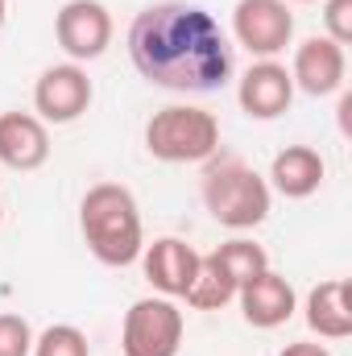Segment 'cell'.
Segmentation results:
<instances>
[{"instance_id":"obj_8","label":"cell","mask_w":352,"mask_h":356,"mask_svg":"<svg viewBox=\"0 0 352 356\" xmlns=\"http://www.w3.org/2000/svg\"><path fill=\"white\" fill-rule=\"evenodd\" d=\"M91 79L79 63H63V67H46L38 88H33V108L42 124H71L91 108Z\"/></svg>"},{"instance_id":"obj_19","label":"cell","mask_w":352,"mask_h":356,"mask_svg":"<svg viewBox=\"0 0 352 356\" xmlns=\"http://www.w3.org/2000/svg\"><path fill=\"white\" fill-rule=\"evenodd\" d=\"M0 356H33V327L21 315H0Z\"/></svg>"},{"instance_id":"obj_15","label":"cell","mask_w":352,"mask_h":356,"mask_svg":"<svg viewBox=\"0 0 352 356\" xmlns=\"http://www.w3.org/2000/svg\"><path fill=\"white\" fill-rule=\"evenodd\" d=\"M269 178H273V191L286 195V199H307L323 186V158L311 149V145H286L273 166H269Z\"/></svg>"},{"instance_id":"obj_23","label":"cell","mask_w":352,"mask_h":356,"mask_svg":"<svg viewBox=\"0 0 352 356\" xmlns=\"http://www.w3.org/2000/svg\"><path fill=\"white\" fill-rule=\"evenodd\" d=\"M298 4H311V0H298Z\"/></svg>"},{"instance_id":"obj_9","label":"cell","mask_w":352,"mask_h":356,"mask_svg":"<svg viewBox=\"0 0 352 356\" xmlns=\"http://www.w3.org/2000/svg\"><path fill=\"white\" fill-rule=\"evenodd\" d=\"M141 269H145V282L162 298H182L199 273V253L178 236H162L141 249Z\"/></svg>"},{"instance_id":"obj_22","label":"cell","mask_w":352,"mask_h":356,"mask_svg":"<svg viewBox=\"0 0 352 356\" xmlns=\"http://www.w3.org/2000/svg\"><path fill=\"white\" fill-rule=\"evenodd\" d=\"M4 17H8V0H0V33H4Z\"/></svg>"},{"instance_id":"obj_24","label":"cell","mask_w":352,"mask_h":356,"mask_svg":"<svg viewBox=\"0 0 352 356\" xmlns=\"http://www.w3.org/2000/svg\"><path fill=\"white\" fill-rule=\"evenodd\" d=\"M0 216H4V203H0Z\"/></svg>"},{"instance_id":"obj_14","label":"cell","mask_w":352,"mask_h":356,"mask_svg":"<svg viewBox=\"0 0 352 356\" xmlns=\"http://www.w3.org/2000/svg\"><path fill=\"white\" fill-rule=\"evenodd\" d=\"M307 327L319 340H349L352 336V290L349 277L319 282L307 294Z\"/></svg>"},{"instance_id":"obj_10","label":"cell","mask_w":352,"mask_h":356,"mask_svg":"<svg viewBox=\"0 0 352 356\" xmlns=\"http://www.w3.org/2000/svg\"><path fill=\"white\" fill-rule=\"evenodd\" d=\"M237 99H241L245 116H253V120H278L290 108V99H294V79H290V71L282 63L262 58V63H253L241 75Z\"/></svg>"},{"instance_id":"obj_20","label":"cell","mask_w":352,"mask_h":356,"mask_svg":"<svg viewBox=\"0 0 352 356\" xmlns=\"http://www.w3.org/2000/svg\"><path fill=\"white\" fill-rule=\"evenodd\" d=\"M323 25H328L323 38H332L336 46H349L352 42V0H328L323 4Z\"/></svg>"},{"instance_id":"obj_13","label":"cell","mask_w":352,"mask_h":356,"mask_svg":"<svg viewBox=\"0 0 352 356\" xmlns=\"http://www.w3.org/2000/svg\"><path fill=\"white\" fill-rule=\"evenodd\" d=\"M50 158V133L29 112H4L0 116V162L8 170H38Z\"/></svg>"},{"instance_id":"obj_17","label":"cell","mask_w":352,"mask_h":356,"mask_svg":"<svg viewBox=\"0 0 352 356\" xmlns=\"http://www.w3.org/2000/svg\"><path fill=\"white\" fill-rule=\"evenodd\" d=\"M211 261L224 269L232 282H237V290H241L249 277H257L262 269H269L265 249H262V245H253V241H228V245H220V249L211 253Z\"/></svg>"},{"instance_id":"obj_1","label":"cell","mask_w":352,"mask_h":356,"mask_svg":"<svg viewBox=\"0 0 352 356\" xmlns=\"http://www.w3.org/2000/svg\"><path fill=\"white\" fill-rule=\"evenodd\" d=\"M129 58L145 83L186 95L220 91L232 79V46L220 21L186 0H162L137 13Z\"/></svg>"},{"instance_id":"obj_3","label":"cell","mask_w":352,"mask_h":356,"mask_svg":"<svg viewBox=\"0 0 352 356\" xmlns=\"http://www.w3.org/2000/svg\"><path fill=\"white\" fill-rule=\"evenodd\" d=\"M269 182H265L253 166H245L241 158H207L203 170V207L211 211L216 224L245 232L257 228L269 216Z\"/></svg>"},{"instance_id":"obj_5","label":"cell","mask_w":352,"mask_h":356,"mask_svg":"<svg viewBox=\"0 0 352 356\" xmlns=\"http://www.w3.org/2000/svg\"><path fill=\"white\" fill-rule=\"evenodd\" d=\"M182 348V311L175 298H137L120 323L125 356H178Z\"/></svg>"},{"instance_id":"obj_2","label":"cell","mask_w":352,"mask_h":356,"mask_svg":"<svg viewBox=\"0 0 352 356\" xmlns=\"http://www.w3.org/2000/svg\"><path fill=\"white\" fill-rule=\"evenodd\" d=\"M79 232L88 241L91 257L112 269L133 266L141 257V249H145L141 207H137L133 191L120 186V182H95L83 195V203H79Z\"/></svg>"},{"instance_id":"obj_4","label":"cell","mask_w":352,"mask_h":356,"mask_svg":"<svg viewBox=\"0 0 352 356\" xmlns=\"http://www.w3.org/2000/svg\"><path fill=\"white\" fill-rule=\"evenodd\" d=\"M145 149L158 158V162H207L216 158L220 149V120L203 108H191V104H170L162 112L150 116L145 124Z\"/></svg>"},{"instance_id":"obj_18","label":"cell","mask_w":352,"mask_h":356,"mask_svg":"<svg viewBox=\"0 0 352 356\" xmlns=\"http://www.w3.org/2000/svg\"><path fill=\"white\" fill-rule=\"evenodd\" d=\"M33 356H88V336L71 323H54L33 336Z\"/></svg>"},{"instance_id":"obj_16","label":"cell","mask_w":352,"mask_h":356,"mask_svg":"<svg viewBox=\"0 0 352 356\" xmlns=\"http://www.w3.org/2000/svg\"><path fill=\"white\" fill-rule=\"evenodd\" d=\"M182 298L195 311H220V307H228L237 298V282L216 266L211 253H207V257H199V273H195V282H191V290Z\"/></svg>"},{"instance_id":"obj_12","label":"cell","mask_w":352,"mask_h":356,"mask_svg":"<svg viewBox=\"0 0 352 356\" xmlns=\"http://www.w3.org/2000/svg\"><path fill=\"white\" fill-rule=\"evenodd\" d=\"M237 302H241L245 323L269 332V327H282V323L294 315V286H290L282 273L262 269L257 277H249V282L237 290Z\"/></svg>"},{"instance_id":"obj_7","label":"cell","mask_w":352,"mask_h":356,"mask_svg":"<svg viewBox=\"0 0 352 356\" xmlns=\"http://www.w3.org/2000/svg\"><path fill=\"white\" fill-rule=\"evenodd\" d=\"M54 38L71 63H95L112 46V13L99 0H67L54 17Z\"/></svg>"},{"instance_id":"obj_11","label":"cell","mask_w":352,"mask_h":356,"mask_svg":"<svg viewBox=\"0 0 352 356\" xmlns=\"http://www.w3.org/2000/svg\"><path fill=\"white\" fill-rule=\"evenodd\" d=\"M344 71H349L344 46H336L332 38H307L294 50L290 79H294V88L307 91V95H332V91L344 88Z\"/></svg>"},{"instance_id":"obj_21","label":"cell","mask_w":352,"mask_h":356,"mask_svg":"<svg viewBox=\"0 0 352 356\" xmlns=\"http://www.w3.org/2000/svg\"><path fill=\"white\" fill-rule=\"evenodd\" d=\"M278 356H332L323 344H311V340H294V344H286Z\"/></svg>"},{"instance_id":"obj_6","label":"cell","mask_w":352,"mask_h":356,"mask_svg":"<svg viewBox=\"0 0 352 356\" xmlns=\"http://www.w3.org/2000/svg\"><path fill=\"white\" fill-rule=\"evenodd\" d=\"M232 33H237V42L249 54L273 58L294 38V13H290L286 0H237V8H232Z\"/></svg>"}]
</instances>
